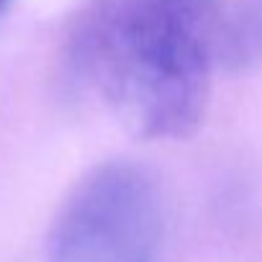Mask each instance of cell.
I'll list each match as a JSON object with an SVG mask.
<instances>
[{
    "label": "cell",
    "mask_w": 262,
    "mask_h": 262,
    "mask_svg": "<svg viewBox=\"0 0 262 262\" xmlns=\"http://www.w3.org/2000/svg\"><path fill=\"white\" fill-rule=\"evenodd\" d=\"M67 67L139 139H185L206 116L213 72L183 0H95L75 21Z\"/></svg>",
    "instance_id": "obj_1"
},
{
    "label": "cell",
    "mask_w": 262,
    "mask_h": 262,
    "mask_svg": "<svg viewBox=\"0 0 262 262\" xmlns=\"http://www.w3.org/2000/svg\"><path fill=\"white\" fill-rule=\"evenodd\" d=\"M167 229L157 178L131 160L95 165L64 198L49 262H157Z\"/></svg>",
    "instance_id": "obj_2"
},
{
    "label": "cell",
    "mask_w": 262,
    "mask_h": 262,
    "mask_svg": "<svg viewBox=\"0 0 262 262\" xmlns=\"http://www.w3.org/2000/svg\"><path fill=\"white\" fill-rule=\"evenodd\" d=\"M193 41L211 72L262 64V0H183Z\"/></svg>",
    "instance_id": "obj_3"
},
{
    "label": "cell",
    "mask_w": 262,
    "mask_h": 262,
    "mask_svg": "<svg viewBox=\"0 0 262 262\" xmlns=\"http://www.w3.org/2000/svg\"><path fill=\"white\" fill-rule=\"evenodd\" d=\"M8 3H11V0H0V13H3V11L8 8Z\"/></svg>",
    "instance_id": "obj_4"
}]
</instances>
